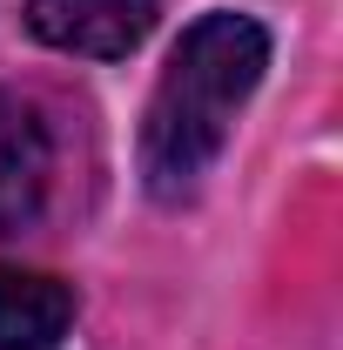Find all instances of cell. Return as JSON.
<instances>
[{"label": "cell", "mask_w": 343, "mask_h": 350, "mask_svg": "<svg viewBox=\"0 0 343 350\" xmlns=\"http://www.w3.org/2000/svg\"><path fill=\"white\" fill-rule=\"evenodd\" d=\"M262 68H269V34L249 14H202L175 41L141 115V182L155 202H189L202 189Z\"/></svg>", "instance_id": "6da1fadb"}, {"label": "cell", "mask_w": 343, "mask_h": 350, "mask_svg": "<svg viewBox=\"0 0 343 350\" xmlns=\"http://www.w3.org/2000/svg\"><path fill=\"white\" fill-rule=\"evenodd\" d=\"M27 34L61 54L122 61L155 34V0H27Z\"/></svg>", "instance_id": "7a4b0ae2"}, {"label": "cell", "mask_w": 343, "mask_h": 350, "mask_svg": "<svg viewBox=\"0 0 343 350\" xmlns=\"http://www.w3.org/2000/svg\"><path fill=\"white\" fill-rule=\"evenodd\" d=\"M47 182H54V142L47 122L0 88V236H20L27 222L41 216Z\"/></svg>", "instance_id": "3957f363"}, {"label": "cell", "mask_w": 343, "mask_h": 350, "mask_svg": "<svg viewBox=\"0 0 343 350\" xmlns=\"http://www.w3.org/2000/svg\"><path fill=\"white\" fill-rule=\"evenodd\" d=\"M74 323V290L47 269L0 262V350H54Z\"/></svg>", "instance_id": "277c9868"}]
</instances>
